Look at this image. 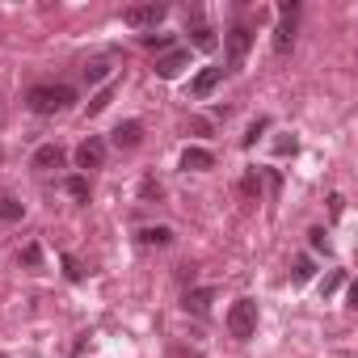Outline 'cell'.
Segmentation results:
<instances>
[{"mask_svg": "<svg viewBox=\"0 0 358 358\" xmlns=\"http://www.w3.org/2000/svg\"><path fill=\"white\" fill-rule=\"evenodd\" d=\"M266 127H270V122H266V118H257V122L249 127V135H245V148H253V143H257V135H262Z\"/></svg>", "mask_w": 358, "mask_h": 358, "instance_id": "25", "label": "cell"}, {"mask_svg": "<svg viewBox=\"0 0 358 358\" xmlns=\"http://www.w3.org/2000/svg\"><path fill=\"white\" fill-rule=\"evenodd\" d=\"M308 241H312V249H316V253H329V241H324V228H312V232H308Z\"/></svg>", "mask_w": 358, "mask_h": 358, "instance_id": "22", "label": "cell"}, {"mask_svg": "<svg viewBox=\"0 0 358 358\" xmlns=\"http://www.w3.org/2000/svg\"><path fill=\"white\" fill-rule=\"evenodd\" d=\"M241 190H245L249 199H257V194H262V177H257V173H249L245 182H241Z\"/></svg>", "mask_w": 358, "mask_h": 358, "instance_id": "21", "label": "cell"}, {"mask_svg": "<svg viewBox=\"0 0 358 358\" xmlns=\"http://www.w3.org/2000/svg\"><path fill=\"white\" fill-rule=\"evenodd\" d=\"M64 274H68L72 282H80V278H85V270H80V262H76V257H64Z\"/></svg>", "mask_w": 358, "mask_h": 358, "instance_id": "24", "label": "cell"}, {"mask_svg": "<svg viewBox=\"0 0 358 358\" xmlns=\"http://www.w3.org/2000/svg\"><path fill=\"white\" fill-rule=\"evenodd\" d=\"M312 274H316L312 257H295V266H291V282H295V287H303V282H308Z\"/></svg>", "mask_w": 358, "mask_h": 358, "instance_id": "14", "label": "cell"}, {"mask_svg": "<svg viewBox=\"0 0 358 358\" xmlns=\"http://www.w3.org/2000/svg\"><path fill=\"white\" fill-rule=\"evenodd\" d=\"M182 169H194V173L215 169V156H211L207 148H186V152H182Z\"/></svg>", "mask_w": 358, "mask_h": 358, "instance_id": "11", "label": "cell"}, {"mask_svg": "<svg viewBox=\"0 0 358 358\" xmlns=\"http://www.w3.org/2000/svg\"><path fill=\"white\" fill-rule=\"evenodd\" d=\"M186 64H190V51H164V55H156V76L173 80V76H182Z\"/></svg>", "mask_w": 358, "mask_h": 358, "instance_id": "6", "label": "cell"}, {"mask_svg": "<svg viewBox=\"0 0 358 358\" xmlns=\"http://www.w3.org/2000/svg\"><path fill=\"white\" fill-rule=\"evenodd\" d=\"M22 262H26V266L34 270V266L43 262V249H38V245H26V249H22Z\"/></svg>", "mask_w": 358, "mask_h": 358, "instance_id": "23", "label": "cell"}, {"mask_svg": "<svg viewBox=\"0 0 358 358\" xmlns=\"http://www.w3.org/2000/svg\"><path fill=\"white\" fill-rule=\"evenodd\" d=\"M110 101H114V85H101V89H97V93L89 97V114H101V110H106Z\"/></svg>", "mask_w": 358, "mask_h": 358, "instance_id": "15", "label": "cell"}, {"mask_svg": "<svg viewBox=\"0 0 358 358\" xmlns=\"http://www.w3.org/2000/svg\"><path fill=\"white\" fill-rule=\"evenodd\" d=\"M211 287H203V291H186V308H194V312H207V303H211Z\"/></svg>", "mask_w": 358, "mask_h": 358, "instance_id": "17", "label": "cell"}, {"mask_svg": "<svg viewBox=\"0 0 358 358\" xmlns=\"http://www.w3.org/2000/svg\"><path fill=\"white\" fill-rule=\"evenodd\" d=\"M274 152H295V139H287V135H282V139H274Z\"/></svg>", "mask_w": 358, "mask_h": 358, "instance_id": "27", "label": "cell"}, {"mask_svg": "<svg viewBox=\"0 0 358 358\" xmlns=\"http://www.w3.org/2000/svg\"><path fill=\"white\" fill-rule=\"evenodd\" d=\"M173 241V232L164 228V224H156V228H139V245H156V249H164Z\"/></svg>", "mask_w": 358, "mask_h": 358, "instance_id": "13", "label": "cell"}, {"mask_svg": "<svg viewBox=\"0 0 358 358\" xmlns=\"http://www.w3.org/2000/svg\"><path fill=\"white\" fill-rule=\"evenodd\" d=\"M114 76V55H101V59H89L85 64V80L89 85H101V80H110Z\"/></svg>", "mask_w": 358, "mask_h": 358, "instance_id": "10", "label": "cell"}, {"mask_svg": "<svg viewBox=\"0 0 358 358\" xmlns=\"http://www.w3.org/2000/svg\"><path fill=\"white\" fill-rule=\"evenodd\" d=\"M139 43H143V47H148V51H164V47H169V43H173V34H143V38H139Z\"/></svg>", "mask_w": 358, "mask_h": 358, "instance_id": "20", "label": "cell"}, {"mask_svg": "<svg viewBox=\"0 0 358 358\" xmlns=\"http://www.w3.org/2000/svg\"><path fill=\"white\" fill-rule=\"evenodd\" d=\"M0 220H5V224H17V220H22V203L9 199V194H0Z\"/></svg>", "mask_w": 358, "mask_h": 358, "instance_id": "16", "label": "cell"}, {"mask_svg": "<svg viewBox=\"0 0 358 358\" xmlns=\"http://www.w3.org/2000/svg\"><path fill=\"white\" fill-rule=\"evenodd\" d=\"M0 358H5V354H0Z\"/></svg>", "mask_w": 358, "mask_h": 358, "instance_id": "29", "label": "cell"}, {"mask_svg": "<svg viewBox=\"0 0 358 358\" xmlns=\"http://www.w3.org/2000/svg\"><path fill=\"white\" fill-rule=\"evenodd\" d=\"M164 5H156V0H148V5H131V9H122V22L131 26V30H156L160 22H164Z\"/></svg>", "mask_w": 358, "mask_h": 358, "instance_id": "3", "label": "cell"}, {"mask_svg": "<svg viewBox=\"0 0 358 358\" xmlns=\"http://www.w3.org/2000/svg\"><path fill=\"white\" fill-rule=\"evenodd\" d=\"M139 139H143V127H139V122H118V127H114V135H110V143H114L118 152L139 148Z\"/></svg>", "mask_w": 358, "mask_h": 358, "instance_id": "8", "label": "cell"}, {"mask_svg": "<svg viewBox=\"0 0 358 358\" xmlns=\"http://www.w3.org/2000/svg\"><path fill=\"white\" fill-rule=\"evenodd\" d=\"M220 80H224V68H203V72L194 76V85H190V93H194V97H211Z\"/></svg>", "mask_w": 358, "mask_h": 358, "instance_id": "9", "label": "cell"}, {"mask_svg": "<svg viewBox=\"0 0 358 358\" xmlns=\"http://www.w3.org/2000/svg\"><path fill=\"white\" fill-rule=\"evenodd\" d=\"M190 34H194V47H199V51H211V47H215V30H211V26H194Z\"/></svg>", "mask_w": 358, "mask_h": 358, "instance_id": "18", "label": "cell"}, {"mask_svg": "<svg viewBox=\"0 0 358 358\" xmlns=\"http://www.w3.org/2000/svg\"><path fill=\"white\" fill-rule=\"evenodd\" d=\"M291 47H295V22H291V17H282V22H278V30H274V51H278V55H287Z\"/></svg>", "mask_w": 358, "mask_h": 358, "instance_id": "12", "label": "cell"}, {"mask_svg": "<svg viewBox=\"0 0 358 358\" xmlns=\"http://www.w3.org/2000/svg\"><path fill=\"white\" fill-rule=\"evenodd\" d=\"M228 333L232 337H253L257 333V303L253 299H236L228 308Z\"/></svg>", "mask_w": 358, "mask_h": 358, "instance_id": "2", "label": "cell"}, {"mask_svg": "<svg viewBox=\"0 0 358 358\" xmlns=\"http://www.w3.org/2000/svg\"><path fill=\"white\" fill-rule=\"evenodd\" d=\"M249 47H253V30H249V26H236V30L228 34V68H232V72H236V68H245Z\"/></svg>", "mask_w": 358, "mask_h": 358, "instance_id": "4", "label": "cell"}, {"mask_svg": "<svg viewBox=\"0 0 358 358\" xmlns=\"http://www.w3.org/2000/svg\"><path fill=\"white\" fill-rule=\"evenodd\" d=\"M278 13H282V17H291V22H295V13H299V5H295V0H287V5H282V9H278Z\"/></svg>", "mask_w": 358, "mask_h": 358, "instance_id": "28", "label": "cell"}, {"mask_svg": "<svg viewBox=\"0 0 358 358\" xmlns=\"http://www.w3.org/2000/svg\"><path fill=\"white\" fill-rule=\"evenodd\" d=\"M76 164H80V169H101V164H106V139L89 135V139L76 148Z\"/></svg>", "mask_w": 358, "mask_h": 358, "instance_id": "5", "label": "cell"}, {"mask_svg": "<svg viewBox=\"0 0 358 358\" xmlns=\"http://www.w3.org/2000/svg\"><path fill=\"white\" fill-rule=\"evenodd\" d=\"M68 194L80 199V203H89V182H85V177H68Z\"/></svg>", "mask_w": 358, "mask_h": 358, "instance_id": "19", "label": "cell"}, {"mask_svg": "<svg viewBox=\"0 0 358 358\" xmlns=\"http://www.w3.org/2000/svg\"><path fill=\"white\" fill-rule=\"evenodd\" d=\"M30 169L38 173H51V169H64V148L59 143H43L34 156H30Z\"/></svg>", "mask_w": 358, "mask_h": 358, "instance_id": "7", "label": "cell"}, {"mask_svg": "<svg viewBox=\"0 0 358 358\" xmlns=\"http://www.w3.org/2000/svg\"><path fill=\"white\" fill-rule=\"evenodd\" d=\"M341 282H345V274H341V270H333V274L324 278V295H333V291H337Z\"/></svg>", "mask_w": 358, "mask_h": 358, "instance_id": "26", "label": "cell"}, {"mask_svg": "<svg viewBox=\"0 0 358 358\" xmlns=\"http://www.w3.org/2000/svg\"><path fill=\"white\" fill-rule=\"evenodd\" d=\"M72 101H76V89L72 85H34L26 93V106L34 114H64Z\"/></svg>", "mask_w": 358, "mask_h": 358, "instance_id": "1", "label": "cell"}]
</instances>
